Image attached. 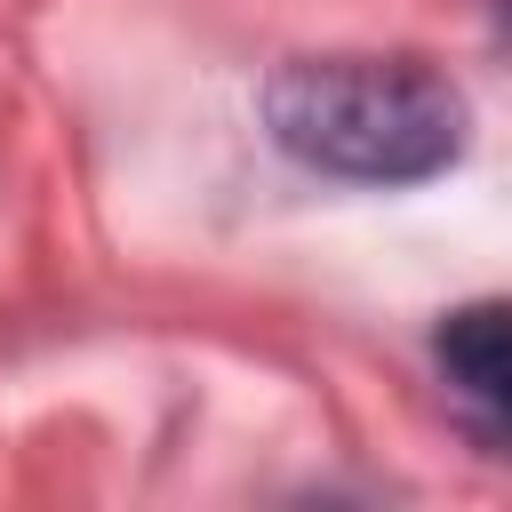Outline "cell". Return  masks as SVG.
<instances>
[{
  "mask_svg": "<svg viewBox=\"0 0 512 512\" xmlns=\"http://www.w3.org/2000/svg\"><path fill=\"white\" fill-rule=\"evenodd\" d=\"M264 128L288 160L344 184H424L464 152V88L424 56H296L264 80Z\"/></svg>",
  "mask_w": 512,
  "mask_h": 512,
  "instance_id": "6da1fadb",
  "label": "cell"
},
{
  "mask_svg": "<svg viewBox=\"0 0 512 512\" xmlns=\"http://www.w3.org/2000/svg\"><path fill=\"white\" fill-rule=\"evenodd\" d=\"M432 360L448 376V392L464 400V416L512 448V296H488V304H464L440 320L432 336Z\"/></svg>",
  "mask_w": 512,
  "mask_h": 512,
  "instance_id": "7a4b0ae2",
  "label": "cell"
}]
</instances>
